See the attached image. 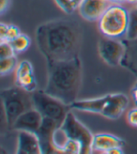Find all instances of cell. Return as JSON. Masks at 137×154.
<instances>
[{"label": "cell", "mask_w": 137, "mask_h": 154, "mask_svg": "<svg viewBox=\"0 0 137 154\" xmlns=\"http://www.w3.org/2000/svg\"><path fill=\"white\" fill-rule=\"evenodd\" d=\"M36 41L46 61L70 60L79 57L83 28L76 20L54 19L38 26Z\"/></svg>", "instance_id": "cell-1"}, {"label": "cell", "mask_w": 137, "mask_h": 154, "mask_svg": "<svg viewBox=\"0 0 137 154\" xmlns=\"http://www.w3.org/2000/svg\"><path fill=\"white\" fill-rule=\"evenodd\" d=\"M46 63L48 78L44 90L68 105L77 101L83 81L80 58L46 61Z\"/></svg>", "instance_id": "cell-2"}, {"label": "cell", "mask_w": 137, "mask_h": 154, "mask_svg": "<svg viewBox=\"0 0 137 154\" xmlns=\"http://www.w3.org/2000/svg\"><path fill=\"white\" fill-rule=\"evenodd\" d=\"M0 96L6 122L10 129L22 114L34 108L32 93L18 86L3 89Z\"/></svg>", "instance_id": "cell-3"}, {"label": "cell", "mask_w": 137, "mask_h": 154, "mask_svg": "<svg viewBox=\"0 0 137 154\" xmlns=\"http://www.w3.org/2000/svg\"><path fill=\"white\" fill-rule=\"evenodd\" d=\"M129 25V11L119 4H110L99 19V29L104 37L125 38Z\"/></svg>", "instance_id": "cell-4"}, {"label": "cell", "mask_w": 137, "mask_h": 154, "mask_svg": "<svg viewBox=\"0 0 137 154\" xmlns=\"http://www.w3.org/2000/svg\"><path fill=\"white\" fill-rule=\"evenodd\" d=\"M34 108L39 111L43 118L56 120L61 126L71 106L57 98L48 94L45 90H35L32 92Z\"/></svg>", "instance_id": "cell-5"}, {"label": "cell", "mask_w": 137, "mask_h": 154, "mask_svg": "<svg viewBox=\"0 0 137 154\" xmlns=\"http://www.w3.org/2000/svg\"><path fill=\"white\" fill-rule=\"evenodd\" d=\"M70 138L77 140L82 145V153L92 152V142L94 135L90 131L77 119L74 114L68 111L66 118L61 124Z\"/></svg>", "instance_id": "cell-6"}, {"label": "cell", "mask_w": 137, "mask_h": 154, "mask_svg": "<svg viewBox=\"0 0 137 154\" xmlns=\"http://www.w3.org/2000/svg\"><path fill=\"white\" fill-rule=\"evenodd\" d=\"M98 51L105 63L112 67H116L121 64V61L125 56L126 45L124 42L120 41L119 38L105 37L99 41Z\"/></svg>", "instance_id": "cell-7"}, {"label": "cell", "mask_w": 137, "mask_h": 154, "mask_svg": "<svg viewBox=\"0 0 137 154\" xmlns=\"http://www.w3.org/2000/svg\"><path fill=\"white\" fill-rule=\"evenodd\" d=\"M43 120L42 115L36 108H32L24 114L15 120L14 124L11 128L13 131H26V132L37 133L40 129Z\"/></svg>", "instance_id": "cell-8"}, {"label": "cell", "mask_w": 137, "mask_h": 154, "mask_svg": "<svg viewBox=\"0 0 137 154\" xmlns=\"http://www.w3.org/2000/svg\"><path fill=\"white\" fill-rule=\"evenodd\" d=\"M60 125L56 120L49 118H43L40 129L36 133L39 137L42 153L56 152L54 145H53V134H54L55 130Z\"/></svg>", "instance_id": "cell-9"}, {"label": "cell", "mask_w": 137, "mask_h": 154, "mask_svg": "<svg viewBox=\"0 0 137 154\" xmlns=\"http://www.w3.org/2000/svg\"><path fill=\"white\" fill-rule=\"evenodd\" d=\"M129 99L123 93L108 94V100L102 116L109 119H119L128 108Z\"/></svg>", "instance_id": "cell-10"}, {"label": "cell", "mask_w": 137, "mask_h": 154, "mask_svg": "<svg viewBox=\"0 0 137 154\" xmlns=\"http://www.w3.org/2000/svg\"><path fill=\"white\" fill-rule=\"evenodd\" d=\"M107 0H83L78 7L81 16L87 21H99L109 7Z\"/></svg>", "instance_id": "cell-11"}, {"label": "cell", "mask_w": 137, "mask_h": 154, "mask_svg": "<svg viewBox=\"0 0 137 154\" xmlns=\"http://www.w3.org/2000/svg\"><path fill=\"white\" fill-rule=\"evenodd\" d=\"M16 153L18 154H41L42 150L39 137L35 133L19 131Z\"/></svg>", "instance_id": "cell-12"}, {"label": "cell", "mask_w": 137, "mask_h": 154, "mask_svg": "<svg viewBox=\"0 0 137 154\" xmlns=\"http://www.w3.org/2000/svg\"><path fill=\"white\" fill-rule=\"evenodd\" d=\"M125 142L122 138L110 134H98L93 137L92 152L98 151L106 153L109 149L116 147H123Z\"/></svg>", "instance_id": "cell-13"}, {"label": "cell", "mask_w": 137, "mask_h": 154, "mask_svg": "<svg viewBox=\"0 0 137 154\" xmlns=\"http://www.w3.org/2000/svg\"><path fill=\"white\" fill-rule=\"evenodd\" d=\"M108 100V94L94 99H87V100H81V101H75L70 106L72 109H75L82 112H88V113H95V114H102L106 103Z\"/></svg>", "instance_id": "cell-14"}, {"label": "cell", "mask_w": 137, "mask_h": 154, "mask_svg": "<svg viewBox=\"0 0 137 154\" xmlns=\"http://www.w3.org/2000/svg\"><path fill=\"white\" fill-rule=\"evenodd\" d=\"M123 42L126 45V52L120 65L137 76V38L133 41L125 38Z\"/></svg>", "instance_id": "cell-15"}, {"label": "cell", "mask_w": 137, "mask_h": 154, "mask_svg": "<svg viewBox=\"0 0 137 154\" xmlns=\"http://www.w3.org/2000/svg\"><path fill=\"white\" fill-rule=\"evenodd\" d=\"M68 140H70V136L68 135L62 126H59L55 130L54 134H53V145L56 152H63Z\"/></svg>", "instance_id": "cell-16"}, {"label": "cell", "mask_w": 137, "mask_h": 154, "mask_svg": "<svg viewBox=\"0 0 137 154\" xmlns=\"http://www.w3.org/2000/svg\"><path fill=\"white\" fill-rule=\"evenodd\" d=\"M125 38L129 41L137 38V6L129 11V25Z\"/></svg>", "instance_id": "cell-17"}, {"label": "cell", "mask_w": 137, "mask_h": 154, "mask_svg": "<svg viewBox=\"0 0 137 154\" xmlns=\"http://www.w3.org/2000/svg\"><path fill=\"white\" fill-rule=\"evenodd\" d=\"M15 84L21 88L25 89L28 92H31V93L35 90H37V87H38L34 72L28 73L22 77H18V78H15Z\"/></svg>", "instance_id": "cell-18"}, {"label": "cell", "mask_w": 137, "mask_h": 154, "mask_svg": "<svg viewBox=\"0 0 137 154\" xmlns=\"http://www.w3.org/2000/svg\"><path fill=\"white\" fill-rule=\"evenodd\" d=\"M17 66L18 61L15 56L6 58H0V75L5 76L11 73L13 71L16 70Z\"/></svg>", "instance_id": "cell-19"}, {"label": "cell", "mask_w": 137, "mask_h": 154, "mask_svg": "<svg viewBox=\"0 0 137 154\" xmlns=\"http://www.w3.org/2000/svg\"><path fill=\"white\" fill-rule=\"evenodd\" d=\"M11 43L15 53H23L28 49L30 44H31V40H30V38L27 35L21 33L17 38L12 40Z\"/></svg>", "instance_id": "cell-20"}, {"label": "cell", "mask_w": 137, "mask_h": 154, "mask_svg": "<svg viewBox=\"0 0 137 154\" xmlns=\"http://www.w3.org/2000/svg\"><path fill=\"white\" fill-rule=\"evenodd\" d=\"M32 72H34L32 64L27 60H23L20 63H18V66L16 70H15V78H18V77H22Z\"/></svg>", "instance_id": "cell-21"}, {"label": "cell", "mask_w": 137, "mask_h": 154, "mask_svg": "<svg viewBox=\"0 0 137 154\" xmlns=\"http://www.w3.org/2000/svg\"><path fill=\"white\" fill-rule=\"evenodd\" d=\"M63 153H70V154H79L82 153V145L79 141L70 138L68 141L66 147L63 150Z\"/></svg>", "instance_id": "cell-22"}, {"label": "cell", "mask_w": 137, "mask_h": 154, "mask_svg": "<svg viewBox=\"0 0 137 154\" xmlns=\"http://www.w3.org/2000/svg\"><path fill=\"white\" fill-rule=\"evenodd\" d=\"M15 51L11 42H0V58H6L15 56Z\"/></svg>", "instance_id": "cell-23"}, {"label": "cell", "mask_w": 137, "mask_h": 154, "mask_svg": "<svg viewBox=\"0 0 137 154\" xmlns=\"http://www.w3.org/2000/svg\"><path fill=\"white\" fill-rule=\"evenodd\" d=\"M57 6L61 9L64 12L71 14L75 10V7L72 3V0H55Z\"/></svg>", "instance_id": "cell-24"}, {"label": "cell", "mask_w": 137, "mask_h": 154, "mask_svg": "<svg viewBox=\"0 0 137 154\" xmlns=\"http://www.w3.org/2000/svg\"><path fill=\"white\" fill-rule=\"evenodd\" d=\"M20 34H21L20 28L17 26L9 25L8 26V31H7L6 38L3 42H11L12 40H14L15 38H17Z\"/></svg>", "instance_id": "cell-25"}, {"label": "cell", "mask_w": 137, "mask_h": 154, "mask_svg": "<svg viewBox=\"0 0 137 154\" xmlns=\"http://www.w3.org/2000/svg\"><path fill=\"white\" fill-rule=\"evenodd\" d=\"M127 119H128V122L130 123V125L137 128V107H134V108L129 111Z\"/></svg>", "instance_id": "cell-26"}, {"label": "cell", "mask_w": 137, "mask_h": 154, "mask_svg": "<svg viewBox=\"0 0 137 154\" xmlns=\"http://www.w3.org/2000/svg\"><path fill=\"white\" fill-rule=\"evenodd\" d=\"M11 3V0H0V14L3 15L6 11H8Z\"/></svg>", "instance_id": "cell-27"}, {"label": "cell", "mask_w": 137, "mask_h": 154, "mask_svg": "<svg viewBox=\"0 0 137 154\" xmlns=\"http://www.w3.org/2000/svg\"><path fill=\"white\" fill-rule=\"evenodd\" d=\"M8 26L9 25H6L4 23H1V24H0V42L5 41L7 31H8Z\"/></svg>", "instance_id": "cell-28"}, {"label": "cell", "mask_w": 137, "mask_h": 154, "mask_svg": "<svg viewBox=\"0 0 137 154\" xmlns=\"http://www.w3.org/2000/svg\"><path fill=\"white\" fill-rule=\"evenodd\" d=\"M124 151L122 149V147H116V148H113L111 149H109L106 154H122Z\"/></svg>", "instance_id": "cell-29"}, {"label": "cell", "mask_w": 137, "mask_h": 154, "mask_svg": "<svg viewBox=\"0 0 137 154\" xmlns=\"http://www.w3.org/2000/svg\"><path fill=\"white\" fill-rule=\"evenodd\" d=\"M131 94H132V99H133L134 103L137 104V81H136V83L134 84L133 88H132Z\"/></svg>", "instance_id": "cell-30"}, {"label": "cell", "mask_w": 137, "mask_h": 154, "mask_svg": "<svg viewBox=\"0 0 137 154\" xmlns=\"http://www.w3.org/2000/svg\"><path fill=\"white\" fill-rule=\"evenodd\" d=\"M82 1H83V0H72V3H73V5L75 7V9H77V8L80 6Z\"/></svg>", "instance_id": "cell-31"}, {"label": "cell", "mask_w": 137, "mask_h": 154, "mask_svg": "<svg viewBox=\"0 0 137 154\" xmlns=\"http://www.w3.org/2000/svg\"><path fill=\"white\" fill-rule=\"evenodd\" d=\"M110 3H122V2H126L127 0H107Z\"/></svg>", "instance_id": "cell-32"}, {"label": "cell", "mask_w": 137, "mask_h": 154, "mask_svg": "<svg viewBox=\"0 0 137 154\" xmlns=\"http://www.w3.org/2000/svg\"><path fill=\"white\" fill-rule=\"evenodd\" d=\"M127 2L132 3V4H134V3H137V0H127Z\"/></svg>", "instance_id": "cell-33"}]
</instances>
